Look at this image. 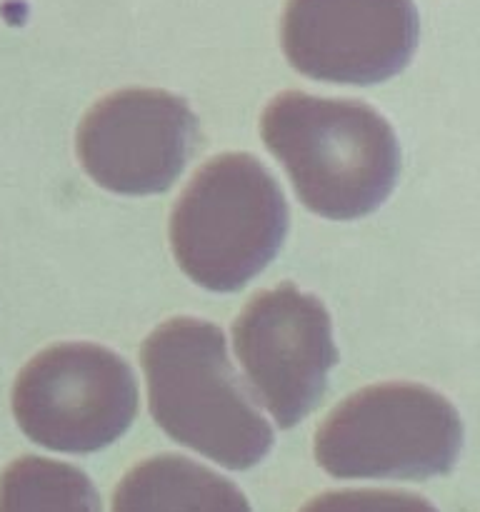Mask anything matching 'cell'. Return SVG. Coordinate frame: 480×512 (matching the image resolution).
<instances>
[{"instance_id":"cell-9","label":"cell","mask_w":480,"mask_h":512,"mask_svg":"<svg viewBox=\"0 0 480 512\" xmlns=\"http://www.w3.org/2000/svg\"><path fill=\"white\" fill-rule=\"evenodd\" d=\"M113 512H253L238 485L183 455H155L125 473Z\"/></svg>"},{"instance_id":"cell-3","label":"cell","mask_w":480,"mask_h":512,"mask_svg":"<svg viewBox=\"0 0 480 512\" xmlns=\"http://www.w3.org/2000/svg\"><path fill=\"white\" fill-rule=\"evenodd\" d=\"M288 225L273 173L250 153H225L203 165L175 203L170 248L200 288L235 293L273 263Z\"/></svg>"},{"instance_id":"cell-11","label":"cell","mask_w":480,"mask_h":512,"mask_svg":"<svg viewBox=\"0 0 480 512\" xmlns=\"http://www.w3.org/2000/svg\"><path fill=\"white\" fill-rule=\"evenodd\" d=\"M300 512H438L433 503L400 490H335L310 500Z\"/></svg>"},{"instance_id":"cell-8","label":"cell","mask_w":480,"mask_h":512,"mask_svg":"<svg viewBox=\"0 0 480 512\" xmlns=\"http://www.w3.org/2000/svg\"><path fill=\"white\" fill-rule=\"evenodd\" d=\"M413 0H288L283 50L323 83L375 85L398 75L418 45Z\"/></svg>"},{"instance_id":"cell-2","label":"cell","mask_w":480,"mask_h":512,"mask_svg":"<svg viewBox=\"0 0 480 512\" xmlns=\"http://www.w3.org/2000/svg\"><path fill=\"white\" fill-rule=\"evenodd\" d=\"M150 415L175 443L228 470H248L270 453L273 428L235 375L218 325L173 318L143 343Z\"/></svg>"},{"instance_id":"cell-4","label":"cell","mask_w":480,"mask_h":512,"mask_svg":"<svg viewBox=\"0 0 480 512\" xmlns=\"http://www.w3.org/2000/svg\"><path fill=\"white\" fill-rule=\"evenodd\" d=\"M463 423L448 400L415 383L370 385L315 433V460L343 480H428L458 463Z\"/></svg>"},{"instance_id":"cell-1","label":"cell","mask_w":480,"mask_h":512,"mask_svg":"<svg viewBox=\"0 0 480 512\" xmlns=\"http://www.w3.org/2000/svg\"><path fill=\"white\" fill-rule=\"evenodd\" d=\"M260 133L300 203L320 218L370 215L398 183V138L368 103L288 90L263 110Z\"/></svg>"},{"instance_id":"cell-6","label":"cell","mask_w":480,"mask_h":512,"mask_svg":"<svg viewBox=\"0 0 480 512\" xmlns=\"http://www.w3.org/2000/svg\"><path fill=\"white\" fill-rule=\"evenodd\" d=\"M233 340L245 378L283 430L308 418L340 360L325 305L293 283L255 295L233 323Z\"/></svg>"},{"instance_id":"cell-5","label":"cell","mask_w":480,"mask_h":512,"mask_svg":"<svg viewBox=\"0 0 480 512\" xmlns=\"http://www.w3.org/2000/svg\"><path fill=\"white\" fill-rule=\"evenodd\" d=\"M13 415L33 443L88 455L123 438L138 415L130 365L93 343H58L35 355L13 385Z\"/></svg>"},{"instance_id":"cell-10","label":"cell","mask_w":480,"mask_h":512,"mask_svg":"<svg viewBox=\"0 0 480 512\" xmlns=\"http://www.w3.org/2000/svg\"><path fill=\"white\" fill-rule=\"evenodd\" d=\"M0 512H103V505L83 470L25 455L0 475Z\"/></svg>"},{"instance_id":"cell-7","label":"cell","mask_w":480,"mask_h":512,"mask_svg":"<svg viewBox=\"0 0 480 512\" xmlns=\"http://www.w3.org/2000/svg\"><path fill=\"white\" fill-rule=\"evenodd\" d=\"M195 140L198 123L183 98L158 88H125L85 113L75 148L100 188L155 195L180 178Z\"/></svg>"}]
</instances>
